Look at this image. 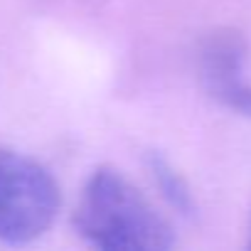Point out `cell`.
I'll use <instances>...</instances> for the list:
<instances>
[{"label": "cell", "mask_w": 251, "mask_h": 251, "mask_svg": "<svg viewBox=\"0 0 251 251\" xmlns=\"http://www.w3.org/2000/svg\"><path fill=\"white\" fill-rule=\"evenodd\" d=\"M72 222L86 244L106 251H165L177 241L155 204L111 165L89 175Z\"/></svg>", "instance_id": "6da1fadb"}, {"label": "cell", "mask_w": 251, "mask_h": 251, "mask_svg": "<svg viewBox=\"0 0 251 251\" xmlns=\"http://www.w3.org/2000/svg\"><path fill=\"white\" fill-rule=\"evenodd\" d=\"M62 207L59 185L35 158L0 146V241L30 244L50 231Z\"/></svg>", "instance_id": "7a4b0ae2"}, {"label": "cell", "mask_w": 251, "mask_h": 251, "mask_svg": "<svg viewBox=\"0 0 251 251\" xmlns=\"http://www.w3.org/2000/svg\"><path fill=\"white\" fill-rule=\"evenodd\" d=\"M146 165H148V173L153 177V182L158 185L160 195L165 197V202L182 217H192L197 204H195V195L187 185V180L173 168V163L160 155V153H148L146 158Z\"/></svg>", "instance_id": "3957f363"}, {"label": "cell", "mask_w": 251, "mask_h": 251, "mask_svg": "<svg viewBox=\"0 0 251 251\" xmlns=\"http://www.w3.org/2000/svg\"><path fill=\"white\" fill-rule=\"evenodd\" d=\"M207 94L212 99H217L219 103L229 106V108H236L246 116H251V86L244 81V72L224 79L222 84L207 89Z\"/></svg>", "instance_id": "277c9868"}, {"label": "cell", "mask_w": 251, "mask_h": 251, "mask_svg": "<svg viewBox=\"0 0 251 251\" xmlns=\"http://www.w3.org/2000/svg\"><path fill=\"white\" fill-rule=\"evenodd\" d=\"M249 246H251V224H249Z\"/></svg>", "instance_id": "5b68a950"}]
</instances>
